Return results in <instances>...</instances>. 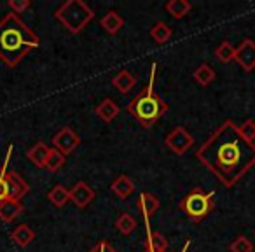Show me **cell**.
I'll return each mask as SVG.
<instances>
[{"label": "cell", "mask_w": 255, "mask_h": 252, "mask_svg": "<svg viewBox=\"0 0 255 252\" xmlns=\"http://www.w3.org/2000/svg\"><path fill=\"white\" fill-rule=\"evenodd\" d=\"M196 158L222 182L234 188L255 165V144L240 135L238 124L226 119L196 151Z\"/></svg>", "instance_id": "cell-1"}, {"label": "cell", "mask_w": 255, "mask_h": 252, "mask_svg": "<svg viewBox=\"0 0 255 252\" xmlns=\"http://www.w3.org/2000/svg\"><path fill=\"white\" fill-rule=\"evenodd\" d=\"M37 47L39 35L19 16L9 12L0 19V60L7 67H16Z\"/></svg>", "instance_id": "cell-2"}, {"label": "cell", "mask_w": 255, "mask_h": 252, "mask_svg": "<svg viewBox=\"0 0 255 252\" xmlns=\"http://www.w3.org/2000/svg\"><path fill=\"white\" fill-rule=\"evenodd\" d=\"M156 70L157 63H152L150 67V77L147 86L128 103V112L131 114L143 128H152L154 124L168 112V103L161 98L154 89V81H156Z\"/></svg>", "instance_id": "cell-3"}, {"label": "cell", "mask_w": 255, "mask_h": 252, "mask_svg": "<svg viewBox=\"0 0 255 252\" xmlns=\"http://www.w3.org/2000/svg\"><path fill=\"white\" fill-rule=\"evenodd\" d=\"M54 18L67 28V32L81 33L95 18V11L82 0H67L54 11Z\"/></svg>", "instance_id": "cell-4"}, {"label": "cell", "mask_w": 255, "mask_h": 252, "mask_svg": "<svg viewBox=\"0 0 255 252\" xmlns=\"http://www.w3.org/2000/svg\"><path fill=\"white\" fill-rule=\"evenodd\" d=\"M178 209L192 221L201 223L213 210V193H205L201 188H194L180 200Z\"/></svg>", "instance_id": "cell-5"}, {"label": "cell", "mask_w": 255, "mask_h": 252, "mask_svg": "<svg viewBox=\"0 0 255 252\" xmlns=\"http://www.w3.org/2000/svg\"><path fill=\"white\" fill-rule=\"evenodd\" d=\"M164 144H166V147L173 154L182 156V154H185L192 147V144H194V137H192L191 133L184 128V126H177V128H173L166 135Z\"/></svg>", "instance_id": "cell-6"}, {"label": "cell", "mask_w": 255, "mask_h": 252, "mask_svg": "<svg viewBox=\"0 0 255 252\" xmlns=\"http://www.w3.org/2000/svg\"><path fill=\"white\" fill-rule=\"evenodd\" d=\"M81 137L70 128V126H63L61 130H58V133L53 137V149L60 151L61 154L68 156L72 154L79 146H81Z\"/></svg>", "instance_id": "cell-7"}, {"label": "cell", "mask_w": 255, "mask_h": 252, "mask_svg": "<svg viewBox=\"0 0 255 252\" xmlns=\"http://www.w3.org/2000/svg\"><path fill=\"white\" fill-rule=\"evenodd\" d=\"M234 61L243 68L245 72H252L255 68V42L252 39H243L236 47Z\"/></svg>", "instance_id": "cell-8"}, {"label": "cell", "mask_w": 255, "mask_h": 252, "mask_svg": "<svg viewBox=\"0 0 255 252\" xmlns=\"http://www.w3.org/2000/svg\"><path fill=\"white\" fill-rule=\"evenodd\" d=\"M95 196H96L95 189L84 181L75 182V186L70 189V200L79 207V209H86V207L95 200Z\"/></svg>", "instance_id": "cell-9"}, {"label": "cell", "mask_w": 255, "mask_h": 252, "mask_svg": "<svg viewBox=\"0 0 255 252\" xmlns=\"http://www.w3.org/2000/svg\"><path fill=\"white\" fill-rule=\"evenodd\" d=\"M7 184H9V200L21 202L30 193V184L18 174V172H7Z\"/></svg>", "instance_id": "cell-10"}, {"label": "cell", "mask_w": 255, "mask_h": 252, "mask_svg": "<svg viewBox=\"0 0 255 252\" xmlns=\"http://www.w3.org/2000/svg\"><path fill=\"white\" fill-rule=\"evenodd\" d=\"M161 202L157 200V196H154L152 193H140L138 200H136V209L142 214V217L145 219V226L149 224L150 217L156 216V212L159 210Z\"/></svg>", "instance_id": "cell-11"}, {"label": "cell", "mask_w": 255, "mask_h": 252, "mask_svg": "<svg viewBox=\"0 0 255 252\" xmlns=\"http://www.w3.org/2000/svg\"><path fill=\"white\" fill-rule=\"evenodd\" d=\"M147 235L143 240V249L150 252H168V240L163 233L150 230V224H147Z\"/></svg>", "instance_id": "cell-12"}, {"label": "cell", "mask_w": 255, "mask_h": 252, "mask_svg": "<svg viewBox=\"0 0 255 252\" xmlns=\"http://www.w3.org/2000/svg\"><path fill=\"white\" fill-rule=\"evenodd\" d=\"M110 191L121 200H126L135 193V182L128 175H119V177L114 179V182L110 184Z\"/></svg>", "instance_id": "cell-13"}, {"label": "cell", "mask_w": 255, "mask_h": 252, "mask_svg": "<svg viewBox=\"0 0 255 252\" xmlns=\"http://www.w3.org/2000/svg\"><path fill=\"white\" fill-rule=\"evenodd\" d=\"M95 112H96V116H98L102 121H105V123H110V121H114L117 116H119L121 109H119V105H117V103L114 102L112 98H103L102 102L96 105Z\"/></svg>", "instance_id": "cell-14"}, {"label": "cell", "mask_w": 255, "mask_h": 252, "mask_svg": "<svg viewBox=\"0 0 255 252\" xmlns=\"http://www.w3.org/2000/svg\"><path fill=\"white\" fill-rule=\"evenodd\" d=\"M11 240L14 242L18 247H28V245L35 240V231H33L28 224H18V226L11 231Z\"/></svg>", "instance_id": "cell-15"}, {"label": "cell", "mask_w": 255, "mask_h": 252, "mask_svg": "<svg viewBox=\"0 0 255 252\" xmlns=\"http://www.w3.org/2000/svg\"><path fill=\"white\" fill-rule=\"evenodd\" d=\"M12 146L7 147L4 163L0 165V205L9 200V184H7V172H9V161H11Z\"/></svg>", "instance_id": "cell-16"}, {"label": "cell", "mask_w": 255, "mask_h": 252, "mask_svg": "<svg viewBox=\"0 0 255 252\" xmlns=\"http://www.w3.org/2000/svg\"><path fill=\"white\" fill-rule=\"evenodd\" d=\"M49 151H51V147L47 146L46 142H42V140H40V142H37L32 149H28L26 158H28V160L32 161L37 168H44V167H46V160H47V154H49Z\"/></svg>", "instance_id": "cell-17"}, {"label": "cell", "mask_w": 255, "mask_h": 252, "mask_svg": "<svg viewBox=\"0 0 255 252\" xmlns=\"http://www.w3.org/2000/svg\"><path fill=\"white\" fill-rule=\"evenodd\" d=\"M25 207L21 202H16V200H7L0 205V219L4 223H12L18 216H21Z\"/></svg>", "instance_id": "cell-18"}, {"label": "cell", "mask_w": 255, "mask_h": 252, "mask_svg": "<svg viewBox=\"0 0 255 252\" xmlns=\"http://www.w3.org/2000/svg\"><path fill=\"white\" fill-rule=\"evenodd\" d=\"M136 77L129 70H119L112 77V86L119 93H128L131 88H135Z\"/></svg>", "instance_id": "cell-19"}, {"label": "cell", "mask_w": 255, "mask_h": 252, "mask_svg": "<svg viewBox=\"0 0 255 252\" xmlns=\"http://www.w3.org/2000/svg\"><path fill=\"white\" fill-rule=\"evenodd\" d=\"M100 25H102V28L105 30L107 33H110V35H116V33L119 32V30L124 26V18L119 14V12L109 11V12H107V14L102 18Z\"/></svg>", "instance_id": "cell-20"}, {"label": "cell", "mask_w": 255, "mask_h": 252, "mask_svg": "<svg viewBox=\"0 0 255 252\" xmlns=\"http://www.w3.org/2000/svg\"><path fill=\"white\" fill-rule=\"evenodd\" d=\"M164 9L175 19H182L184 16H187L192 11V4L189 0H170V2L164 4Z\"/></svg>", "instance_id": "cell-21"}, {"label": "cell", "mask_w": 255, "mask_h": 252, "mask_svg": "<svg viewBox=\"0 0 255 252\" xmlns=\"http://www.w3.org/2000/svg\"><path fill=\"white\" fill-rule=\"evenodd\" d=\"M47 200H49L54 207L61 209V207H65L68 202H70V191H68L63 184H56L49 193H47Z\"/></svg>", "instance_id": "cell-22"}, {"label": "cell", "mask_w": 255, "mask_h": 252, "mask_svg": "<svg viewBox=\"0 0 255 252\" xmlns=\"http://www.w3.org/2000/svg\"><path fill=\"white\" fill-rule=\"evenodd\" d=\"M192 79H194L199 86L205 88V86L212 84V82L215 81V70H213L208 63H201L194 72H192Z\"/></svg>", "instance_id": "cell-23"}, {"label": "cell", "mask_w": 255, "mask_h": 252, "mask_svg": "<svg viewBox=\"0 0 255 252\" xmlns=\"http://www.w3.org/2000/svg\"><path fill=\"white\" fill-rule=\"evenodd\" d=\"M136 226H138V223H136V219L131 216V214H128V212H123L119 214V217L116 219V228L119 233L123 235H131L133 231L136 230Z\"/></svg>", "instance_id": "cell-24"}, {"label": "cell", "mask_w": 255, "mask_h": 252, "mask_svg": "<svg viewBox=\"0 0 255 252\" xmlns=\"http://www.w3.org/2000/svg\"><path fill=\"white\" fill-rule=\"evenodd\" d=\"M150 39L156 44H166L171 39V28L164 21H157L149 32Z\"/></svg>", "instance_id": "cell-25"}, {"label": "cell", "mask_w": 255, "mask_h": 252, "mask_svg": "<svg viewBox=\"0 0 255 252\" xmlns=\"http://www.w3.org/2000/svg\"><path fill=\"white\" fill-rule=\"evenodd\" d=\"M234 54H236V47L229 42V40H224L219 46L215 47V56L220 63H229L234 60Z\"/></svg>", "instance_id": "cell-26"}, {"label": "cell", "mask_w": 255, "mask_h": 252, "mask_svg": "<svg viewBox=\"0 0 255 252\" xmlns=\"http://www.w3.org/2000/svg\"><path fill=\"white\" fill-rule=\"evenodd\" d=\"M65 161H67V156L51 147L49 154H47V160H46V167L44 168H46L47 172H58L65 165Z\"/></svg>", "instance_id": "cell-27"}, {"label": "cell", "mask_w": 255, "mask_h": 252, "mask_svg": "<svg viewBox=\"0 0 255 252\" xmlns=\"http://www.w3.org/2000/svg\"><path fill=\"white\" fill-rule=\"evenodd\" d=\"M254 251H255L254 242H252L248 237H245V235L236 237L229 244V252H254Z\"/></svg>", "instance_id": "cell-28"}, {"label": "cell", "mask_w": 255, "mask_h": 252, "mask_svg": "<svg viewBox=\"0 0 255 252\" xmlns=\"http://www.w3.org/2000/svg\"><path fill=\"white\" fill-rule=\"evenodd\" d=\"M238 130H240V135L243 137L247 142L254 144V140H255V121L254 119H245L243 123L238 126Z\"/></svg>", "instance_id": "cell-29"}, {"label": "cell", "mask_w": 255, "mask_h": 252, "mask_svg": "<svg viewBox=\"0 0 255 252\" xmlns=\"http://www.w3.org/2000/svg\"><path fill=\"white\" fill-rule=\"evenodd\" d=\"M7 5H9V9H11L12 14L19 16L32 7V2H30V0H9Z\"/></svg>", "instance_id": "cell-30"}, {"label": "cell", "mask_w": 255, "mask_h": 252, "mask_svg": "<svg viewBox=\"0 0 255 252\" xmlns=\"http://www.w3.org/2000/svg\"><path fill=\"white\" fill-rule=\"evenodd\" d=\"M89 252H117V251L107 240H100Z\"/></svg>", "instance_id": "cell-31"}, {"label": "cell", "mask_w": 255, "mask_h": 252, "mask_svg": "<svg viewBox=\"0 0 255 252\" xmlns=\"http://www.w3.org/2000/svg\"><path fill=\"white\" fill-rule=\"evenodd\" d=\"M143 252H150V251H147V249H143Z\"/></svg>", "instance_id": "cell-32"}]
</instances>
